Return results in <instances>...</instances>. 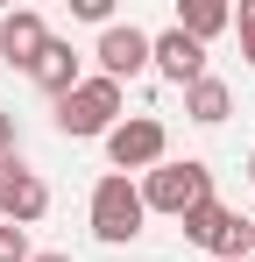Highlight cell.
Returning a JSON list of instances; mask_svg holds the SVG:
<instances>
[{"label":"cell","instance_id":"20","mask_svg":"<svg viewBox=\"0 0 255 262\" xmlns=\"http://www.w3.org/2000/svg\"><path fill=\"white\" fill-rule=\"evenodd\" d=\"M241 262H248V255H241Z\"/></svg>","mask_w":255,"mask_h":262},{"label":"cell","instance_id":"3","mask_svg":"<svg viewBox=\"0 0 255 262\" xmlns=\"http://www.w3.org/2000/svg\"><path fill=\"white\" fill-rule=\"evenodd\" d=\"M57 128L64 135H114L121 128V85L114 78H78V85L57 99Z\"/></svg>","mask_w":255,"mask_h":262},{"label":"cell","instance_id":"5","mask_svg":"<svg viewBox=\"0 0 255 262\" xmlns=\"http://www.w3.org/2000/svg\"><path fill=\"white\" fill-rule=\"evenodd\" d=\"M163 149H170V135L163 121H149V114H135V121H121V128L107 135V156H114V170H156L163 163Z\"/></svg>","mask_w":255,"mask_h":262},{"label":"cell","instance_id":"13","mask_svg":"<svg viewBox=\"0 0 255 262\" xmlns=\"http://www.w3.org/2000/svg\"><path fill=\"white\" fill-rule=\"evenodd\" d=\"M0 262H29V227L0 220Z\"/></svg>","mask_w":255,"mask_h":262},{"label":"cell","instance_id":"11","mask_svg":"<svg viewBox=\"0 0 255 262\" xmlns=\"http://www.w3.org/2000/svg\"><path fill=\"white\" fill-rule=\"evenodd\" d=\"M184 114H192V121H199V128H220V121H227V114H234V92H227V78H199V85L184 92Z\"/></svg>","mask_w":255,"mask_h":262},{"label":"cell","instance_id":"8","mask_svg":"<svg viewBox=\"0 0 255 262\" xmlns=\"http://www.w3.org/2000/svg\"><path fill=\"white\" fill-rule=\"evenodd\" d=\"M149 43H156V36H142L135 21H114V29L99 36V78H114V85L135 78V71L149 64Z\"/></svg>","mask_w":255,"mask_h":262},{"label":"cell","instance_id":"1","mask_svg":"<svg viewBox=\"0 0 255 262\" xmlns=\"http://www.w3.org/2000/svg\"><path fill=\"white\" fill-rule=\"evenodd\" d=\"M206 199H213V170L199 163V156H184V163H156V170L142 177V206H149V213L184 220V213H199Z\"/></svg>","mask_w":255,"mask_h":262},{"label":"cell","instance_id":"15","mask_svg":"<svg viewBox=\"0 0 255 262\" xmlns=\"http://www.w3.org/2000/svg\"><path fill=\"white\" fill-rule=\"evenodd\" d=\"M241 57L255 64V0H241Z\"/></svg>","mask_w":255,"mask_h":262},{"label":"cell","instance_id":"7","mask_svg":"<svg viewBox=\"0 0 255 262\" xmlns=\"http://www.w3.org/2000/svg\"><path fill=\"white\" fill-rule=\"evenodd\" d=\"M149 64L163 71L170 85H184V92H192L199 78H206V43H192L184 29H163V36L149 43Z\"/></svg>","mask_w":255,"mask_h":262},{"label":"cell","instance_id":"18","mask_svg":"<svg viewBox=\"0 0 255 262\" xmlns=\"http://www.w3.org/2000/svg\"><path fill=\"white\" fill-rule=\"evenodd\" d=\"M248 177H255V156H248Z\"/></svg>","mask_w":255,"mask_h":262},{"label":"cell","instance_id":"19","mask_svg":"<svg viewBox=\"0 0 255 262\" xmlns=\"http://www.w3.org/2000/svg\"><path fill=\"white\" fill-rule=\"evenodd\" d=\"M248 234H255V220H248Z\"/></svg>","mask_w":255,"mask_h":262},{"label":"cell","instance_id":"14","mask_svg":"<svg viewBox=\"0 0 255 262\" xmlns=\"http://www.w3.org/2000/svg\"><path fill=\"white\" fill-rule=\"evenodd\" d=\"M71 14H85V21H107V29H114V0H71Z\"/></svg>","mask_w":255,"mask_h":262},{"label":"cell","instance_id":"12","mask_svg":"<svg viewBox=\"0 0 255 262\" xmlns=\"http://www.w3.org/2000/svg\"><path fill=\"white\" fill-rule=\"evenodd\" d=\"M170 29H184L192 43H206V36H220V29H227V7H220V0H184Z\"/></svg>","mask_w":255,"mask_h":262},{"label":"cell","instance_id":"9","mask_svg":"<svg viewBox=\"0 0 255 262\" xmlns=\"http://www.w3.org/2000/svg\"><path fill=\"white\" fill-rule=\"evenodd\" d=\"M50 50V29H42V14L29 7H14V14H0V64H22V71H36V57Z\"/></svg>","mask_w":255,"mask_h":262},{"label":"cell","instance_id":"16","mask_svg":"<svg viewBox=\"0 0 255 262\" xmlns=\"http://www.w3.org/2000/svg\"><path fill=\"white\" fill-rule=\"evenodd\" d=\"M0 156H14V114H0Z\"/></svg>","mask_w":255,"mask_h":262},{"label":"cell","instance_id":"10","mask_svg":"<svg viewBox=\"0 0 255 262\" xmlns=\"http://www.w3.org/2000/svg\"><path fill=\"white\" fill-rule=\"evenodd\" d=\"M29 78H36V85L50 92V99H64V92L78 85V50H71V43H57V36H50V50L36 57V71H29Z\"/></svg>","mask_w":255,"mask_h":262},{"label":"cell","instance_id":"6","mask_svg":"<svg viewBox=\"0 0 255 262\" xmlns=\"http://www.w3.org/2000/svg\"><path fill=\"white\" fill-rule=\"evenodd\" d=\"M50 213V184L36 170H22V156H0V220L29 227V220Z\"/></svg>","mask_w":255,"mask_h":262},{"label":"cell","instance_id":"4","mask_svg":"<svg viewBox=\"0 0 255 262\" xmlns=\"http://www.w3.org/2000/svg\"><path fill=\"white\" fill-rule=\"evenodd\" d=\"M184 241H192V248H213L220 262H241V255L255 248L248 220H241V213H227L220 199H206L199 213H184Z\"/></svg>","mask_w":255,"mask_h":262},{"label":"cell","instance_id":"2","mask_svg":"<svg viewBox=\"0 0 255 262\" xmlns=\"http://www.w3.org/2000/svg\"><path fill=\"white\" fill-rule=\"evenodd\" d=\"M142 220H149V206H142V184H128L121 170H107L99 184H92V234H99L107 248L135 241V234H142Z\"/></svg>","mask_w":255,"mask_h":262},{"label":"cell","instance_id":"17","mask_svg":"<svg viewBox=\"0 0 255 262\" xmlns=\"http://www.w3.org/2000/svg\"><path fill=\"white\" fill-rule=\"evenodd\" d=\"M29 262H71V255H57V248H50V255H29Z\"/></svg>","mask_w":255,"mask_h":262}]
</instances>
